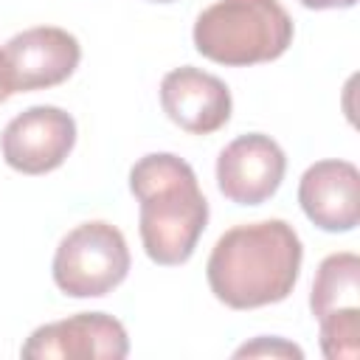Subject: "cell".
Masks as SVG:
<instances>
[{
	"mask_svg": "<svg viewBox=\"0 0 360 360\" xmlns=\"http://www.w3.org/2000/svg\"><path fill=\"white\" fill-rule=\"evenodd\" d=\"M304 248L284 219H264L225 231L205 264L208 287L231 309H256L284 301L301 270Z\"/></svg>",
	"mask_w": 360,
	"mask_h": 360,
	"instance_id": "obj_1",
	"label": "cell"
},
{
	"mask_svg": "<svg viewBox=\"0 0 360 360\" xmlns=\"http://www.w3.org/2000/svg\"><path fill=\"white\" fill-rule=\"evenodd\" d=\"M129 191L141 202L138 231L146 256L163 267L186 264L208 225V200L194 169L172 152L143 155L129 169Z\"/></svg>",
	"mask_w": 360,
	"mask_h": 360,
	"instance_id": "obj_2",
	"label": "cell"
},
{
	"mask_svg": "<svg viewBox=\"0 0 360 360\" xmlns=\"http://www.w3.org/2000/svg\"><path fill=\"white\" fill-rule=\"evenodd\" d=\"M292 42V20L278 0H217L194 22V48L225 68L278 59Z\"/></svg>",
	"mask_w": 360,
	"mask_h": 360,
	"instance_id": "obj_3",
	"label": "cell"
},
{
	"mask_svg": "<svg viewBox=\"0 0 360 360\" xmlns=\"http://www.w3.org/2000/svg\"><path fill=\"white\" fill-rule=\"evenodd\" d=\"M53 281L70 298H101L129 273L124 233L101 219L68 231L53 253Z\"/></svg>",
	"mask_w": 360,
	"mask_h": 360,
	"instance_id": "obj_4",
	"label": "cell"
},
{
	"mask_svg": "<svg viewBox=\"0 0 360 360\" xmlns=\"http://www.w3.org/2000/svg\"><path fill=\"white\" fill-rule=\"evenodd\" d=\"M76 143V121L62 107L37 104L11 118L0 135L6 163L22 174L59 169Z\"/></svg>",
	"mask_w": 360,
	"mask_h": 360,
	"instance_id": "obj_5",
	"label": "cell"
},
{
	"mask_svg": "<svg viewBox=\"0 0 360 360\" xmlns=\"http://www.w3.org/2000/svg\"><path fill=\"white\" fill-rule=\"evenodd\" d=\"M129 354V338L121 321L107 312H79L45 323L22 343L28 360H121Z\"/></svg>",
	"mask_w": 360,
	"mask_h": 360,
	"instance_id": "obj_6",
	"label": "cell"
},
{
	"mask_svg": "<svg viewBox=\"0 0 360 360\" xmlns=\"http://www.w3.org/2000/svg\"><path fill=\"white\" fill-rule=\"evenodd\" d=\"M287 172L284 149L262 132L233 138L217 158V186L236 205L267 202Z\"/></svg>",
	"mask_w": 360,
	"mask_h": 360,
	"instance_id": "obj_7",
	"label": "cell"
},
{
	"mask_svg": "<svg viewBox=\"0 0 360 360\" xmlns=\"http://www.w3.org/2000/svg\"><path fill=\"white\" fill-rule=\"evenodd\" d=\"M3 51L11 68L14 93L56 87L79 68L82 59L79 39L56 25H37L14 34Z\"/></svg>",
	"mask_w": 360,
	"mask_h": 360,
	"instance_id": "obj_8",
	"label": "cell"
},
{
	"mask_svg": "<svg viewBox=\"0 0 360 360\" xmlns=\"http://www.w3.org/2000/svg\"><path fill=\"white\" fill-rule=\"evenodd\" d=\"M160 107L180 129L191 135H211L228 124L233 101L219 76L183 65L163 76Z\"/></svg>",
	"mask_w": 360,
	"mask_h": 360,
	"instance_id": "obj_9",
	"label": "cell"
},
{
	"mask_svg": "<svg viewBox=\"0 0 360 360\" xmlns=\"http://www.w3.org/2000/svg\"><path fill=\"white\" fill-rule=\"evenodd\" d=\"M301 211L329 233L354 231L360 222V172L349 160H318L298 183Z\"/></svg>",
	"mask_w": 360,
	"mask_h": 360,
	"instance_id": "obj_10",
	"label": "cell"
},
{
	"mask_svg": "<svg viewBox=\"0 0 360 360\" xmlns=\"http://www.w3.org/2000/svg\"><path fill=\"white\" fill-rule=\"evenodd\" d=\"M360 295V259L354 253H332L318 264L312 284L309 307L315 318H323L335 309L357 307Z\"/></svg>",
	"mask_w": 360,
	"mask_h": 360,
	"instance_id": "obj_11",
	"label": "cell"
},
{
	"mask_svg": "<svg viewBox=\"0 0 360 360\" xmlns=\"http://www.w3.org/2000/svg\"><path fill=\"white\" fill-rule=\"evenodd\" d=\"M321 323V352L326 360H357L360 357V307L335 309Z\"/></svg>",
	"mask_w": 360,
	"mask_h": 360,
	"instance_id": "obj_12",
	"label": "cell"
},
{
	"mask_svg": "<svg viewBox=\"0 0 360 360\" xmlns=\"http://www.w3.org/2000/svg\"><path fill=\"white\" fill-rule=\"evenodd\" d=\"M236 357H304V352L295 343H287L281 338H256L253 343H245L236 349Z\"/></svg>",
	"mask_w": 360,
	"mask_h": 360,
	"instance_id": "obj_13",
	"label": "cell"
},
{
	"mask_svg": "<svg viewBox=\"0 0 360 360\" xmlns=\"http://www.w3.org/2000/svg\"><path fill=\"white\" fill-rule=\"evenodd\" d=\"M14 96V82H11V68L6 59V51L0 48V104Z\"/></svg>",
	"mask_w": 360,
	"mask_h": 360,
	"instance_id": "obj_14",
	"label": "cell"
},
{
	"mask_svg": "<svg viewBox=\"0 0 360 360\" xmlns=\"http://www.w3.org/2000/svg\"><path fill=\"white\" fill-rule=\"evenodd\" d=\"M298 3L307 6V8L323 11V8H352L357 0H298Z\"/></svg>",
	"mask_w": 360,
	"mask_h": 360,
	"instance_id": "obj_15",
	"label": "cell"
},
{
	"mask_svg": "<svg viewBox=\"0 0 360 360\" xmlns=\"http://www.w3.org/2000/svg\"><path fill=\"white\" fill-rule=\"evenodd\" d=\"M149 3H172V0H149Z\"/></svg>",
	"mask_w": 360,
	"mask_h": 360,
	"instance_id": "obj_16",
	"label": "cell"
}]
</instances>
